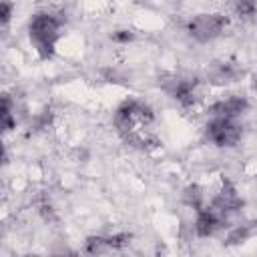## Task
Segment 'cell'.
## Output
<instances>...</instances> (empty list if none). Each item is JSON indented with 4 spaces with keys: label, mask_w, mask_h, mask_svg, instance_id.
Listing matches in <instances>:
<instances>
[{
    "label": "cell",
    "mask_w": 257,
    "mask_h": 257,
    "mask_svg": "<svg viewBox=\"0 0 257 257\" xmlns=\"http://www.w3.org/2000/svg\"><path fill=\"white\" fill-rule=\"evenodd\" d=\"M58 30H60V20L48 12H38L32 16L28 24V34L42 58H50L58 40Z\"/></svg>",
    "instance_id": "6da1fadb"
},
{
    "label": "cell",
    "mask_w": 257,
    "mask_h": 257,
    "mask_svg": "<svg viewBox=\"0 0 257 257\" xmlns=\"http://www.w3.org/2000/svg\"><path fill=\"white\" fill-rule=\"evenodd\" d=\"M247 237H249V229H247L245 225H241V227H235V229L227 235V243H229V245H235V243L245 241Z\"/></svg>",
    "instance_id": "5bb4252c"
},
{
    "label": "cell",
    "mask_w": 257,
    "mask_h": 257,
    "mask_svg": "<svg viewBox=\"0 0 257 257\" xmlns=\"http://www.w3.org/2000/svg\"><path fill=\"white\" fill-rule=\"evenodd\" d=\"M239 74H241V70H239L235 64H231V62H215L213 68L209 70L211 80H213V82H221V84H223V82H233V80H237Z\"/></svg>",
    "instance_id": "ba28073f"
},
{
    "label": "cell",
    "mask_w": 257,
    "mask_h": 257,
    "mask_svg": "<svg viewBox=\"0 0 257 257\" xmlns=\"http://www.w3.org/2000/svg\"><path fill=\"white\" fill-rule=\"evenodd\" d=\"M0 116H2V128H4L6 133L16 126V118H14V114H12V106H10L8 94H4V98H2V112H0Z\"/></svg>",
    "instance_id": "30bf717a"
},
{
    "label": "cell",
    "mask_w": 257,
    "mask_h": 257,
    "mask_svg": "<svg viewBox=\"0 0 257 257\" xmlns=\"http://www.w3.org/2000/svg\"><path fill=\"white\" fill-rule=\"evenodd\" d=\"M114 42H131L133 40V32L131 30H116V32H112V36H110Z\"/></svg>",
    "instance_id": "9a60e30c"
},
{
    "label": "cell",
    "mask_w": 257,
    "mask_h": 257,
    "mask_svg": "<svg viewBox=\"0 0 257 257\" xmlns=\"http://www.w3.org/2000/svg\"><path fill=\"white\" fill-rule=\"evenodd\" d=\"M211 207H213L217 213H221L223 217H227V215H231V213H237V211L243 207V199L239 197L237 189H235L229 181H223V189L213 197Z\"/></svg>",
    "instance_id": "277c9868"
},
{
    "label": "cell",
    "mask_w": 257,
    "mask_h": 257,
    "mask_svg": "<svg viewBox=\"0 0 257 257\" xmlns=\"http://www.w3.org/2000/svg\"><path fill=\"white\" fill-rule=\"evenodd\" d=\"M171 94H173V98H175L181 106L189 108V106H193L195 100H197L195 82H191V80H179V78H177V80H173Z\"/></svg>",
    "instance_id": "52a82bcc"
},
{
    "label": "cell",
    "mask_w": 257,
    "mask_h": 257,
    "mask_svg": "<svg viewBox=\"0 0 257 257\" xmlns=\"http://www.w3.org/2000/svg\"><path fill=\"white\" fill-rule=\"evenodd\" d=\"M10 16H12V4H10L8 0H4V2H2V22L6 24V22L10 20Z\"/></svg>",
    "instance_id": "2e32d148"
},
{
    "label": "cell",
    "mask_w": 257,
    "mask_h": 257,
    "mask_svg": "<svg viewBox=\"0 0 257 257\" xmlns=\"http://www.w3.org/2000/svg\"><path fill=\"white\" fill-rule=\"evenodd\" d=\"M223 223H225V217L221 213H217L211 205L201 207L197 211V219H195V233L199 237H211L223 227Z\"/></svg>",
    "instance_id": "5b68a950"
},
{
    "label": "cell",
    "mask_w": 257,
    "mask_h": 257,
    "mask_svg": "<svg viewBox=\"0 0 257 257\" xmlns=\"http://www.w3.org/2000/svg\"><path fill=\"white\" fill-rule=\"evenodd\" d=\"M108 249V245H106V239L104 237H88L86 239V243H84V251L86 253H102V251H106Z\"/></svg>",
    "instance_id": "4fadbf2b"
},
{
    "label": "cell",
    "mask_w": 257,
    "mask_h": 257,
    "mask_svg": "<svg viewBox=\"0 0 257 257\" xmlns=\"http://www.w3.org/2000/svg\"><path fill=\"white\" fill-rule=\"evenodd\" d=\"M203 199H205V195H203L201 187H197V185L187 187V189H185V193H183V201H185L189 207H193L195 211H199L201 207H205Z\"/></svg>",
    "instance_id": "9c48e42d"
},
{
    "label": "cell",
    "mask_w": 257,
    "mask_h": 257,
    "mask_svg": "<svg viewBox=\"0 0 257 257\" xmlns=\"http://www.w3.org/2000/svg\"><path fill=\"white\" fill-rule=\"evenodd\" d=\"M233 6L239 16H253L257 12V0H233Z\"/></svg>",
    "instance_id": "8fae6325"
},
{
    "label": "cell",
    "mask_w": 257,
    "mask_h": 257,
    "mask_svg": "<svg viewBox=\"0 0 257 257\" xmlns=\"http://www.w3.org/2000/svg\"><path fill=\"white\" fill-rule=\"evenodd\" d=\"M207 139L217 147H235L241 139V126L235 122V118L213 116V120L207 124Z\"/></svg>",
    "instance_id": "3957f363"
},
{
    "label": "cell",
    "mask_w": 257,
    "mask_h": 257,
    "mask_svg": "<svg viewBox=\"0 0 257 257\" xmlns=\"http://www.w3.org/2000/svg\"><path fill=\"white\" fill-rule=\"evenodd\" d=\"M249 102L247 98L243 96H227V98H221L217 102H213L209 106V112L213 116H221V118H237L239 114H243L247 110Z\"/></svg>",
    "instance_id": "8992f818"
},
{
    "label": "cell",
    "mask_w": 257,
    "mask_h": 257,
    "mask_svg": "<svg viewBox=\"0 0 257 257\" xmlns=\"http://www.w3.org/2000/svg\"><path fill=\"white\" fill-rule=\"evenodd\" d=\"M104 239H106L108 249H122L131 243V233H114V235H108Z\"/></svg>",
    "instance_id": "7c38bea8"
},
{
    "label": "cell",
    "mask_w": 257,
    "mask_h": 257,
    "mask_svg": "<svg viewBox=\"0 0 257 257\" xmlns=\"http://www.w3.org/2000/svg\"><path fill=\"white\" fill-rule=\"evenodd\" d=\"M227 24H229V20L223 14H217V12L199 14V16L189 20L187 32L191 38H195L199 42H209V40H215L217 36H221L223 30L227 28Z\"/></svg>",
    "instance_id": "7a4b0ae2"
},
{
    "label": "cell",
    "mask_w": 257,
    "mask_h": 257,
    "mask_svg": "<svg viewBox=\"0 0 257 257\" xmlns=\"http://www.w3.org/2000/svg\"><path fill=\"white\" fill-rule=\"evenodd\" d=\"M253 86L257 88V74H255V78H253Z\"/></svg>",
    "instance_id": "e0dca14e"
}]
</instances>
